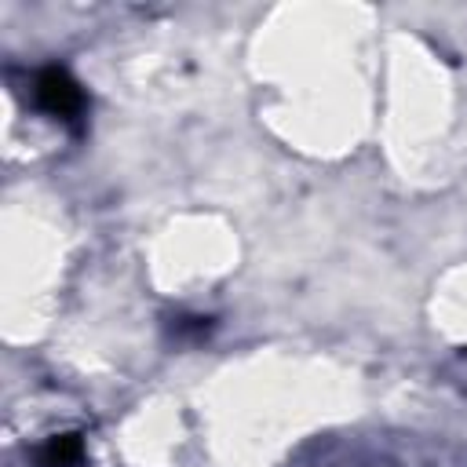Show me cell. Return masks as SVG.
I'll list each match as a JSON object with an SVG mask.
<instances>
[{"label": "cell", "instance_id": "7a4b0ae2", "mask_svg": "<svg viewBox=\"0 0 467 467\" xmlns=\"http://www.w3.org/2000/svg\"><path fill=\"white\" fill-rule=\"evenodd\" d=\"M84 460V441L80 434H55L44 449H40V467H77Z\"/></svg>", "mask_w": 467, "mask_h": 467}, {"label": "cell", "instance_id": "6da1fadb", "mask_svg": "<svg viewBox=\"0 0 467 467\" xmlns=\"http://www.w3.org/2000/svg\"><path fill=\"white\" fill-rule=\"evenodd\" d=\"M33 95H36V106L55 117V120H66V124H77L88 109V99H84V88L73 80L69 69L62 66H47L36 73V84H33Z\"/></svg>", "mask_w": 467, "mask_h": 467}]
</instances>
